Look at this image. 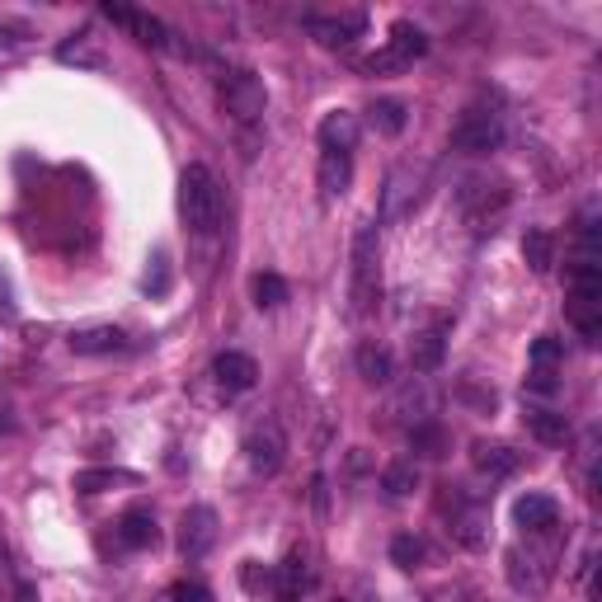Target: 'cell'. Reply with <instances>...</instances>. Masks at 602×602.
Returning a JSON list of instances; mask_svg holds the SVG:
<instances>
[{"instance_id":"6da1fadb","label":"cell","mask_w":602,"mask_h":602,"mask_svg":"<svg viewBox=\"0 0 602 602\" xmlns=\"http://www.w3.org/2000/svg\"><path fill=\"white\" fill-rule=\"evenodd\" d=\"M222 184L208 165H189L179 175V217L193 236H212L222 226Z\"/></svg>"},{"instance_id":"7a4b0ae2","label":"cell","mask_w":602,"mask_h":602,"mask_svg":"<svg viewBox=\"0 0 602 602\" xmlns=\"http://www.w3.org/2000/svg\"><path fill=\"white\" fill-rule=\"evenodd\" d=\"M555 537H561V527L547 537H532L527 547H513L509 551V584L518 593H541L551 584V561H555Z\"/></svg>"},{"instance_id":"3957f363","label":"cell","mask_w":602,"mask_h":602,"mask_svg":"<svg viewBox=\"0 0 602 602\" xmlns=\"http://www.w3.org/2000/svg\"><path fill=\"white\" fill-rule=\"evenodd\" d=\"M428 52V34L419 24H410V20H396L391 24V38H386V48L381 52H372L363 71H372V76H386V71H400V66H410V62H419V57Z\"/></svg>"},{"instance_id":"277c9868","label":"cell","mask_w":602,"mask_h":602,"mask_svg":"<svg viewBox=\"0 0 602 602\" xmlns=\"http://www.w3.org/2000/svg\"><path fill=\"white\" fill-rule=\"evenodd\" d=\"M217 99H222V113H231L236 123H260L264 104H268V90L254 71H231V76L222 80Z\"/></svg>"},{"instance_id":"5b68a950","label":"cell","mask_w":602,"mask_h":602,"mask_svg":"<svg viewBox=\"0 0 602 602\" xmlns=\"http://www.w3.org/2000/svg\"><path fill=\"white\" fill-rule=\"evenodd\" d=\"M246 462L250 471H260V476H274L288 462V434H283L278 419H254L246 428Z\"/></svg>"},{"instance_id":"8992f818","label":"cell","mask_w":602,"mask_h":602,"mask_svg":"<svg viewBox=\"0 0 602 602\" xmlns=\"http://www.w3.org/2000/svg\"><path fill=\"white\" fill-rule=\"evenodd\" d=\"M499 141H504V118L490 109H466L462 123L452 127V147L466 155H490L499 151Z\"/></svg>"},{"instance_id":"52a82bcc","label":"cell","mask_w":602,"mask_h":602,"mask_svg":"<svg viewBox=\"0 0 602 602\" xmlns=\"http://www.w3.org/2000/svg\"><path fill=\"white\" fill-rule=\"evenodd\" d=\"M104 20L127 28L141 48H155V52H170V48H175V38H179L165 20H155V14H147V10H133V5H113V0L104 5Z\"/></svg>"},{"instance_id":"ba28073f","label":"cell","mask_w":602,"mask_h":602,"mask_svg":"<svg viewBox=\"0 0 602 602\" xmlns=\"http://www.w3.org/2000/svg\"><path fill=\"white\" fill-rule=\"evenodd\" d=\"M504 208H509L504 179H466V189H462V212H466V222L476 226V231H490V222H494Z\"/></svg>"},{"instance_id":"9c48e42d","label":"cell","mask_w":602,"mask_h":602,"mask_svg":"<svg viewBox=\"0 0 602 602\" xmlns=\"http://www.w3.org/2000/svg\"><path fill=\"white\" fill-rule=\"evenodd\" d=\"M353 301L358 311H372L377 301V226H363L353 240Z\"/></svg>"},{"instance_id":"30bf717a","label":"cell","mask_w":602,"mask_h":602,"mask_svg":"<svg viewBox=\"0 0 602 602\" xmlns=\"http://www.w3.org/2000/svg\"><path fill=\"white\" fill-rule=\"evenodd\" d=\"M212 547H217V509H208V504L184 509V518H179V555H184V561H203Z\"/></svg>"},{"instance_id":"8fae6325","label":"cell","mask_w":602,"mask_h":602,"mask_svg":"<svg viewBox=\"0 0 602 602\" xmlns=\"http://www.w3.org/2000/svg\"><path fill=\"white\" fill-rule=\"evenodd\" d=\"M306 28L325 42V48H349L353 38H363L367 14H363V10H343V14H311Z\"/></svg>"},{"instance_id":"7c38bea8","label":"cell","mask_w":602,"mask_h":602,"mask_svg":"<svg viewBox=\"0 0 602 602\" xmlns=\"http://www.w3.org/2000/svg\"><path fill=\"white\" fill-rule=\"evenodd\" d=\"M513 518H518L527 537H547L561 527V509H555V499H547V494H523L518 504H513Z\"/></svg>"},{"instance_id":"4fadbf2b","label":"cell","mask_w":602,"mask_h":602,"mask_svg":"<svg viewBox=\"0 0 602 602\" xmlns=\"http://www.w3.org/2000/svg\"><path fill=\"white\" fill-rule=\"evenodd\" d=\"M442 358H448V325H428L419 329V335L410 339V367L419 372V377H428V372L442 367Z\"/></svg>"},{"instance_id":"5bb4252c","label":"cell","mask_w":602,"mask_h":602,"mask_svg":"<svg viewBox=\"0 0 602 602\" xmlns=\"http://www.w3.org/2000/svg\"><path fill=\"white\" fill-rule=\"evenodd\" d=\"M212 377H217L222 391H250V386L260 381V363H254L250 353L226 349V353H217V363H212Z\"/></svg>"},{"instance_id":"9a60e30c","label":"cell","mask_w":602,"mask_h":602,"mask_svg":"<svg viewBox=\"0 0 602 602\" xmlns=\"http://www.w3.org/2000/svg\"><path fill=\"white\" fill-rule=\"evenodd\" d=\"M57 62L62 66H104V38H99L95 24L76 28L62 48H57Z\"/></svg>"},{"instance_id":"2e32d148","label":"cell","mask_w":602,"mask_h":602,"mask_svg":"<svg viewBox=\"0 0 602 602\" xmlns=\"http://www.w3.org/2000/svg\"><path fill=\"white\" fill-rule=\"evenodd\" d=\"M452 537L462 541L466 551H480L485 541H490V509L485 504H456V513H452Z\"/></svg>"},{"instance_id":"e0dca14e","label":"cell","mask_w":602,"mask_h":602,"mask_svg":"<svg viewBox=\"0 0 602 602\" xmlns=\"http://www.w3.org/2000/svg\"><path fill=\"white\" fill-rule=\"evenodd\" d=\"M565 315H569V325L579 329L584 343H598V335H602V292H569Z\"/></svg>"},{"instance_id":"ac0fdd59","label":"cell","mask_w":602,"mask_h":602,"mask_svg":"<svg viewBox=\"0 0 602 602\" xmlns=\"http://www.w3.org/2000/svg\"><path fill=\"white\" fill-rule=\"evenodd\" d=\"M353 363H358V377H363L367 386H391V377H396V358H391V349H386V343H377V339L358 343Z\"/></svg>"},{"instance_id":"d6986e66","label":"cell","mask_w":602,"mask_h":602,"mask_svg":"<svg viewBox=\"0 0 602 602\" xmlns=\"http://www.w3.org/2000/svg\"><path fill=\"white\" fill-rule=\"evenodd\" d=\"M358 137H363V123H358V113H325V123H321V151H343V155H353L358 147Z\"/></svg>"},{"instance_id":"ffe728a7","label":"cell","mask_w":602,"mask_h":602,"mask_svg":"<svg viewBox=\"0 0 602 602\" xmlns=\"http://www.w3.org/2000/svg\"><path fill=\"white\" fill-rule=\"evenodd\" d=\"M66 343H71V353H80V358H99V353L127 349V335L118 325H90V329H76Z\"/></svg>"},{"instance_id":"44dd1931","label":"cell","mask_w":602,"mask_h":602,"mask_svg":"<svg viewBox=\"0 0 602 602\" xmlns=\"http://www.w3.org/2000/svg\"><path fill=\"white\" fill-rule=\"evenodd\" d=\"M315 184H321L325 198H343L353 184V155L343 151H321V165H315Z\"/></svg>"},{"instance_id":"7402d4cb","label":"cell","mask_w":602,"mask_h":602,"mask_svg":"<svg viewBox=\"0 0 602 602\" xmlns=\"http://www.w3.org/2000/svg\"><path fill=\"white\" fill-rule=\"evenodd\" d=\"M471 466L490 480H504L518 471V452H513L509 442H476V448H471Z\"/></svg>"},{"instance_id":"603a6c76","label":"cell","mask_w":602,"mask_h":602,"mask_svg":"<svg viewBox=\"0 0 602 602\" xmlns=\"http://www.w3.org/2000/svg\"><path fill=\"white\" fill-rule=\"evenodd\" d=\"M414 198H419V175H414V165H396L391 179H386V217H405L414 208Z\"/></svg>"},{"instance_id":"cb8c5ba5","label":"cell","mask_w":602,"mask_h":602,"mask_svg":"<svg viewBox=\"0 0 602 602\" xmlns=\"http://www.w3.org/2000/svg\"><path fill=\"white\" fill-rule=\"evenodd\" d=\"M434 405H438V400H434V391H428V381H424V377H414V381L405 386V391H400V396L391 400V414H405L410 428H414V424L434 419Z\"/></svg>"},{"instance_id":"d4e9b609","label":"cell","mask_w":602,"mask_h":602,"mask_svg":"<svg viewBox=\"0 0 602 602\" xmlns=\"http://www.w3.org/2000/svg\"><path fill=\"white\" fill-rule=\"evenodd\" d=\"M523 424H527V434L537 442H547V448H565V438H569V419L561 410H527Z\"/></svg>"},{"instance_id":"484cf974","label":"cell","mask_w":602,"mask_h":602,"mask_svg":"<svg viewBox=\"0 0 602 602\" xmlns=\"http://www.w3.org/2000/svg\"><path fill=\"white\" fill-rule=\"evenodd\" d=\"M155 537L161 532H155V518L147 509H127L118 518V541L127 551H147V547H155Z\"/></svg>"},{"instance_id":"4316f807","label":"cell","mask_w":602,"mask_h":602,"mask_svg":"<svg viewBox=\"0 0 602 602\" xmlns=\"http://www.w3.org/2000/svg\"><path fill=\"white\" fill-rule=\"evenodd\" d=\"M523 260L532 274H551V264H555V240L547 226H527V236H523Z\"/></svg>"},{"instance_id":"83f0119b","label":"cell","mask_w":602,"mask_h":602,"mask_svg":"<svg viewBox=\"0 0 602 602\" xmlns=\"http://www.w3.org/2000/svg\"><path fill=\"white\" fill-rule=\"evenodd\" d=\"M113 485H137L133 471H118V466H90V471H76V490L80 494H104Z\"/></svg>"},{"instance_id":"f1b7e54d","label":"cell","mask_w":602,"mask_h":602,"mask_svg":"<svg viewBox=\"0 0 602 602\" xmlns=\"http://www.w3.org/2000/svg\"><path fill=\"white\" fill-rule=\"evenodd\" d=\"M306 584H311V575H306V561H301V555L292 551L288 561L278 565V575H274V589H278V598H283V602H297V598H301V589H306Z\"/></svg>"},{"instance_id":"f546056e","label":"cell","mask_w":602,"mask_h":602,"mask_svg":"<svg viewBox=\"0 0 602 602\" xmlns=\"http://www.w3.org/2000/svg\"><path fill=\"white\" fill-rule=\"evenodd\" d=\"M410 448L419 452V456H448V428H442L438 419H424V424H414L410 428Z\"/></svg>"},{"instance_id":"4dcf8cb0","label":"cell","mask_w":602,"mask_h":602,"mask_svg":"<svg viewBox=\"0 0 602 602\" xmlns=\"http://www.w3.org/2000/svg\"><path fill=\"white\" fill-rule=\"evenodd\" d=\"M381 490L391 494V499L414 494V490H419V466H414V462H391V466L381 471Z\"/></svg>"},{"instance_id":"1f68e13d","label":"cell","mask_w":602,"mask_h":602,"mask_svg":"<svg viewBox=\"0 0 602 602\" xmlns=\"http://www.w3.org/2000/svg\"><path fill=\"white\" fill-rule=\"evenodd\" d=\"M405 123H410V109L400 104V99H377V104H372V127H377V133L400 137Z\"/></svg>"},{"instance_id":"d6a6232c","label":"cell","mask_w":602,"mask_h":602,"mask_svg":"<svg viewBox=\"0 0 602 602\" xmlns=\"http://www.w3.org/2000/svg\"><path fill=\"white\" fill-rule=\"evenodd\" d=\"M250 292H254V306H264V311H278L283 301H288V283H283L278 274H254Z\"/></svg>"},{"instance_id":"836d02e7","label":"cell","mask_w":602,"mask_h":602,"mask_svg":"<svg viewBox=\"0 0 602 602\" xmlns=\"http://www.w3.org/2000/svg\"><path fill=\"white\" fill-rule=\"evenodd\" d=\"M391 561H396L400 569H419V565H424V541L410 537V532H400V537L391 541Z\"/></svg>"},{"instance_id":"e575fe53","label":"cell","mask_w":602,"mask_h":602,"mask_svg":"<svg viewBox=\"0 0 602 602\" xmlns=\"http://www.w3.org/2000/svg\"><path fill=\"white\" fill-rule=\"evenodd\" d=\"M561 358H565V349H561V339H555V335H541L532 343V367L537 372H561Z\"/></svg>"},{"instance_id":"d590c367","label":"cell","mask_w":602,"mask_h":602,"mask_svg":"<svg viewBox=\"0 0 602 602\" xmlns=\"http://www.w3.org/2000/svg\"><path fill=\"white\" fill-rule=\"evenodd\" d=\"M141 288H147L151 297H165L170 292V260H165V250H155V260L147 268V278H141Z\"/></svg>"},{"instance_id":"8d00e7d4","label":"cell","mask_w":602,"mask_h":602,"mask_svg":"<svg viewBox=\"0 0 602 602\" xmlns=\"http://www.w3.org/2000/svg\"><path fill=\"white\" fill-rule=\"evenodd\" d=\"M240 579H246V589L250 593H264V589H274V569H264V565H246V569H240Z\"/></svg>"},{"instance_id":"74e56055","label":"cell","mask_w":602,"mask_h":602,"mask_svg":"<svg viewBox=\"0 0 602 602\" xmlns=\"http://www.w3.org/2000/svg\"><path fill=\"white\" fill-rule=\"evenodd\" d=\"M170 602H212V593L203 589V584H189V579H179L175 589H170Z\"/></svg>"},{"instance_id":"f35d334b","label":"cell","mask_w":602,"mask_h":602,"mask_svg":"<svg viewBox=\"0 0 602 602\" xmlns=\"http://www.w3.org/2000/svg\"><path fill=\"white\" fill-rule=\"evenodd\" d=\"M10 315H14V288H10L5 268H0V321H10Z\"/></svg>"},{"instance_id":"ab89813d","label":"cell","mask_w":602,"mask_h":602,"mask_svg":"<svg viewBox=\"0 0 602 602\" xmlns=\"http://www.w3.org/2000/svg\"><path fill=\"white\" fill-rule=\"evenodd\" d=\"M14 602H38V589L34 584H14Z\"/></svg>"},{"instance_id":"60d3db41","label":"cell","mask_w":602,"mask_h":602,"mask_svg":"<svg viewBox=\"0 0 602 602\" xmlns=\"http://www.w3.org/2000/svg\"><path fill=\"white\" fill-rule=\"evenodd\" d=\"M466 602H490V598H480V593H471V598H466Z\"/></svg>"},{"instance_id":"b9f144b4","label":"cell","mask_w":602,"mask_h":602,"mask_svg":"<svg viewBox=\"0 0 602 602\" xmlns=\"http://www.w3.org/2000/svg\"><path fill=\"white\" fill-rule=\"evenodd\" d=\"M339 602H343V598H339Z\"/></svg>"}]
</instances>
